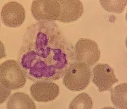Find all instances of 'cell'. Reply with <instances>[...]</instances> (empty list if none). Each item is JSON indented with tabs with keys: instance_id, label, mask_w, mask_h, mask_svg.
<instances>
[{
	"instance_id": "obj_1",
	"label": "cell",
	"mask_w": 127,
	"mask_h": 109,
	"mask_svg": "<svg viewBox=\"0 0 127 109\" xmlns=\"http://www.w3.org/2000/svg\"><path fill=\"white\" fill-rule=\"evenodd\" d=\"M75 61L73 45L56 23L39 21L27 29L18 63L29 79L58 80Z\"/></svg>"
},
{
	"instance_id": "obj_2",
	"label": "cell",
	"mask_w": 127,
	"mask_h": 109,
	"mask_svg": "<svg viewBox=\"0 0 127 109\" xmlns=\"http://www.w3.org/2000/svg\"><path fill=\"white\" fill-rule=\"evenodd\" d=\"M64 76L63 84L67 89L80 91L85 90L90 83L91 69L84 63L75 61L70 65Z\"/></svg>"
},
{
	"instance_id": "obj_3",
	"label": "cell",
	"mask_w": 127,
	"mask_h": 109,
	"mask_svg": "<svg viewBox=\"0 0 127 109\" xmlns=\"http://www.w3.org/2000/svg\"><path fill=\"white\" fill-rule=\"evenodd\" d=\"M27 76L17 62L8 60L0 65V85L11 90L21 89L25 86Z\"/></svg>"
},
{
	"instance_id": "obj_4",
	"label": "cell",
	"mask_w": 127,
	"mask_h": 109,
	"mask_svg": "<svg viewBox=\"0 0 127 109\" xmlns=\"http://www.w3.org/2000/svg\"><path fill=\"white\" fill-rule=\"evenodd\" d=\"M75 61L91 67L99 60L101 51L97 42L91 39L80 38L75 46Z\"/></svg>"
},
{
	"instance_id": "obj_5",
	"label": "cell",
	"mask_w": 127,
	"mask_h": 109,
	"mask_svg": "<svg viewBox=\"0 0 127 109\" xmlns=\"http://www.w3.org/2000/svg\"><path fill=\"white\" fill-rule=\"evenodd\" d=\"M31 12L33 17L38 21H58L61 14V5L58 0H33Z\"/></svg>"
},
{
	"instance_id": "obj_6",
	"label": "cell",
	"mask_w": 127,
	"mask_h": 109,
	"mask_svg": "<svg viewBox=\"0 0 127 109\" xmlns=\"http://www.w3.org/2000/svg\"><path fill=\"white\" fill-rule=\"evenodd\" d=\"M0 17L2 23L6 26L17 28L22 25L25 21V9L19 2L11 1L3 6Z\"/></svg>"
},
{
	"instance_id": "obj_7",
	"label": "cell",
	"mask_w": 127,
	"mask_h": 109,
	"mask_svg": "<svg viewBox=\"0 0 127 109\" xmlns=\"http://www.w3.org/2000/svg\"><path fill=\"white\" fill-rule=\"evenodd\" d=\"M30 94L35 101L47 103L55 100L60 93L59 87L52 81H36L30 88Z\"/></svg>"
},
{
	"instance_id": "obj_8",
	"label": "cell",
	"mask_w": 127,
	"mask_h": 109,
	"mask_svg": "<svg viewBox=\"0 0 127 109\" xmlns=\"http://www.w3.org/2000/svg\"><path fill=\"white\" fill-rule=\"evenodd\" d=\"M93 73V82L99 92L110 90L113 84L119 81L113 69L108 64H97L94 68Z\"/></svg>"
},
{
	"instance_id": "obj_9",
	"label": "cell",
	"mask_w": 127,
	"mask_h": 109,
	"mask_svg": "<svg viewBox=\"0 0 127 109\" xmlns=\"http://www.w3.org/2000/svg\"><path fill=\"white\" fill-rule=\"evenodd\" d=\"M61 14L58 21L64 23L73 22L79 19L84 13L82 2L79 0H59Z\"/></svg>"
},
{
	"instance_id": "obj_10",
	"label": "cell",
	"mask_w": 127,
	"mask_h": 109,
	"mask_svg": "<svg viewBox=\"0 0 127 109\" xmlns=\"http://www.w3.org/2000/svg\"><path fill=\"white\" fill-rule=\"evenodd\" d=\"M6 109H36V105L29 95L23 92L15 93L6 104Z\"/></svg>"
},
{
	"instance_id": "obj_11",
	"label": "cell",
	"mask_w": 127,
	"mask_h": 109,
	"mask_svg": "<svg viewBox=\"0 0 127 109\" xmlns=\"http://www.w3.org/2000/svg\"><path fill=\"white\" fill-rule=\"evenodd\" d=\"M110 90L113 105L118 109H127V83L119 84Z\"/></svg>"
},
{
	"instance_id": "obj_12",
	"label": "cell",
	"mask_w": 127,
	"mask_h": 109,
	"mask_svg": "<svg viewBox=\"0 0 127 109\" xmlns=\"http://www.w3.org/2000/svg\"><path fill=\"white\" fill-rule=\"evenodd\" d=\"M93 106V101L90 96L86 93L77 95L71 102L70 109H91Z\"/></svg>"
},
{
	"instance_id": "obj_13",
	"label": "cell",
	"mask_w": 127,
	"mask_h": 109,
	"mask_svg": "<svg viewBox=\"0 0 127 109\" xmlns=\"http://www.w3.org/2000/svg\"><path fill=\"white\" fill-rule=\"evenodd\" d=\"M102 8L109 12L121 13L124 11L127 5V0H100Z\"/></svg>"
},
{
	"instance_id": "obj_14",
	"label": "cell",
	"mask_w": 127,
	"mask_h": 109,
	"mask_svg": "<svg viewBox=\"0 0 127 109\" xmlns=\"http://www.w3.org/2000/svg\"><path fill=\"white\" fill-rule=\"evenodd\" d=\"M11 92V90H8L2 85H0V104L3 103L6 101Z\"/></svg>"
}]
</instances>
